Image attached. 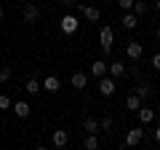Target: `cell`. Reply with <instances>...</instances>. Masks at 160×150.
I'll list each match as a JSON object with an SVG mask.
<instances>
[{"mask_svg": "<svg viewBox=\"0 0 160 150\" xmlns=\"http://www.w3.org/2000/svg\"><path fill=\"white\" fill-rule=\"evenodd\" d=\"M152 137H155V142L160 145V126H158V129H155V131H152Z\"/></svg>", "mask_w": 160, "mask_h": 150, "instance_id": "obj_28", "label": "cell"}, {"mask_svg": "<svg viewBox=\"0 0 160 150\" xmlns=\"http://www.w3.org/2000/svg\"><path fill=\"white\" fill-rule=\"evenodd\" d=\"M107 75H112V78H123V75H126L123 62H109V72H107Z\"/></svg>", "mask_w": 160, "mask_h": 150, "instance_id": "obj_17", "label": "cell"}, {"mask_svg": "<svg viewBox=\"0 0 160 150\" xmlns=\"http://www.w3.org/2000/svg\"><path fill=\"white\" fill-rule=\"evenodd\" d=\"M126 107H128V110H139V107H142V97H139L136 91H133V94H128V99H126Z\"/></svg>", "mask_w": 160, "mask_h": 150, "instance_id": "obj_18", "label": "cell"}, {"mask_svg": "<svg viewBox=\"0 0 160 150\" xmlns=\"http://www.w3.org/2000/svg\"><path fill=\"white\" fill-rule=\"evenodd\" d=\"M118 6L123 8V11H131V8H133V0H118Z\"/></svg>", "mask_w": 160, "mask_h": 150, "instance_id": "obj_25", "label": "cell"}, {"mask_svg": "<svg viewBox=\"0 0 160 150\" xmlns=\"http://www.w3.org/2000/svg\"><path fill=\"white\" fill-rule=\"evenodd\" d=\"M136 94L142 99H147L149 94H152V88H149V81H144V83H136Z\"/></svg>", "mask_w": 160, "mask_h": 150, "instance_id": "obj_20", "label": "cell"}, {"mask_svg": "<svg viewBox=\"0 0 160 150\" xmlns=\"http://www.w3.org/2000/svg\"><path fill=\"white\" fill-rule=\"evenodd\" d=\"M112 126H115V121H112V118H109V115H104L102 121H99V129H102V131H109V129H112Z\"/></svg>", "mask_w": 160, "mask_h": 150, "instance_id": "obj_22", "label": "cell"}, {"mask_svg": "<svg viewBox=\"0 0 160 150\" xmlns=\"http://www.w3.org/2000/svg\"><path fill=\"white\" fill-rule=\"evenodd\" d=\"M142 139H144V129H142V126H133V129H128V134H126V145H128V147L139 145Z\"/></svg>", "mask_w": 160, "mask_h": 150, "instance_id": "obj_7", "label": "cell"}, {"mask_svg": "<svg viewBox=\"0 0 160 150\" xmlns=\"http://www.w3.org/2000/svg\"><path fill=\"white\" fill-rule=\"evenodd\" d=\"M155 38H158V40H160V27H158V32H155Z\"/></svg>", "mask_w": 160, "mask_h": 150, "instance_id": "obj_30", "label": "cell"}, {"mask_svg": "<svg viewBox=\"0 0 160 150\" xmlns=\"http://www.w3.org/2000/svg\"><path fill=\"white\" fill-rule=\"evenodd\" d=\"M83 147H86V150H96L99 147V137H96V134H88L86 142H83Z\"/></svg>", "mask_w": 160, "mask_h": 150, "instance_id": "obj_21", "label": "cell"}, {"mask_svg": "<svg viewBox=\"0 0 160 150\" xmlns=\"http://www.w3.org/2000/svg\"><path fill=\"white\" fill-rule=\"evenodd\" d=\"M152 67L160 72V54H155V56H152Z\"/></svg>", "mask_w": 160, "mask_h": 150, "instance_id": "obj_27", "label": "cell"}, {"mask_svg": "<svg viewBox=\"0 0 160 150\" xmlns=\"http://www.w3.org/2000/svg\"><path fill=\"white\" fill-rule=\"evenodd\" d=\"M136 118H139V123H142V126H147V123L155 121V110H152V107H144V104H142V107L136 110Z\"/></svg>", "mask_w": 160, "mask_h": 150, "instance_id": "obj_8", "label": "cell"}, {"mask_svg": "<svg viewBox=\"0 0 160 150\" xmlns=\"http://www.w3.org/2000/svg\"><path fill=\"white\" fill-rule=\"evenodd\" d=\"M80 11H83V16L88 19V22H99V19H102V8L99 6H88V3H80Z\"/></svg>", "mask_w": 160, "mask_h": 150, "instance_id": "obj_4", "label": "cell"}, {"mask_svg": "<svg viewBox=\"0 0 160 150\" xmlns=\"http://www.w3.org/2000/svg\"><path fill=\"white\" fill-rule=\"evenodd\" d=\"M147 11H149V3H144V0H133V13H136V16H144Z\"/></svg>", "mask_w": 160, "mask_h": 150, "instance_id": "obj_19", "label": "cell"}, {"mask_svg": "<svg viewBox=\"0 0 160 150\" xmlns=\"http://www.w3.org/2000/svg\"><path fill=\"white\" fill-rule=\"evenodd\" d=\"M59 88H62V81H59L56 75H48L46 81H43V91H48V94H56Z\"/></svg>", "mask_w": 160, "mask_h": 150, "instance_id": "obj_12", "label": "cell"}, {"mask_svg": "<svg viewBox=\"0 0 160 150\" xmlns=\"http://www.w3.org/2000/svg\"><path fill=\"white\" fill-rule=\"evenodd\" d=\"M69 83H72V88H86L88 86V72H72V78H69Z\"/></svg>", "mask_w": 160, "mask_h": 150, "instance_id": "obj_13", "label": "cell"}, {"mask_svg": "<svg viewBox=\"0 0 160 150\" xmlns=\"http://www.w3.org/2000/svg\"><path fill=\"white\" fill-rule=\"evenodd\" d=\"M107 72H109V64L104 62V59H96V62L88 67V75H93V78H104Z\"/></svg>", "mask_w": 160, "mask_h": 150, "instance_id": "obj_6", "label": "cell"}, {"mask_svg": "<svg viewBox=\"0 0 160 150\" xmlns=\"http://www.w3.org/2000/svg\"><path fill=\"white\" fill-rule=\"evenodd\" d=\"M51 145H53V147H67V145H69V134L64 131V129L53 131L51 134Z\"/></svg>", "mask_w": 160, "mask_h": 150, "instance_id": "obj_10", "label": "cell"}, {"mask_svg": "<svg viewBox=\"0 0 160 150\" xmlns=\"http://www.w3.org/2000/svg\"><path fill=\"white\" fill-rule=\"evenodd\" d=\"M0 19H3V6H0Z\"/></svg>", "mask_w": 160, "mask_h": 150, "instance_id": "obj_31", "label": "cell"}, {"mask_svg": "<svg viewBox=\"0 0 160 150\" xmlns=\"http://www.w3.org/2000/svg\"><path fill=\"white\" fill-rule=\"evenodd\" d=\"M11 75H13L11 67H0V83H8V81H11Z\"/></svg>", "mask_w": 160, "mask_h": 150, "instance_id": "obj_23", "label": "cell"}, {"mask_svg": "<svg viewBox=\"0 0 160 150\" xmlns=\"http://www.w3.org/2000/svg\"><path fill=\"white\" fill-rule=\"evenodd\" d=\"M99 40H102V51H104V54L112 51V40H115L112 27H102V29H99Z\"/></svg>", "mask_w": 160, "mask_h": 150, "instance_id": "obj_3", "label": "cell"}, {"mask_svg": "<svg viewBox=\"0 0 160 150\" xmlns=\"http://www.w3.org/2000/svg\"><path fill=\"white\" fill-rule=\"evenodd\" d=\"M62 6H64V8H78L80 0H62Z\"/></svg>", "mask_w": 160, "mask_h": 150, "instance_id": "obj_26", "label": "cell"}, {"mask_svg": "<svg viewBox=\"0 0 160 150\" xmlns=\"http://www.w3.org/2000/svg\"><path fill=\"white\" fill-rule=\"evenodd\" d=\"M99 91H102V97H112V94H115V78H112V75L99 78Z\"/></svg>", "mask_w": 160, "mask_h": 150, "instance_id": "obj_5", "label": "cell"}, {"mask_svg": "<svg viewBox=\"0 0 160 150\" xmlns=\"http://www.w3.org/2000/svg\"><path fill=\"white\" fill-rule=\"evenodd\" d=\"M22 19L27 24H35L40 19V6L38 3H24V8H22Z\"/></svg>", "mask_w": 160, "mask_h": 150, "instance_id": "obj_2", "label": "cell"}, {"mask_svg": "<svg viewBox=\"0 0 160 150\" xmlns=\"http://www.w3.org/2000/svg\"><path fill=\"white\" fill-rule=\"evenodd\" d=\"M155 11H160V0H155Z\"/></svg>", "mask_w": 160, "mask_h": 150, "instance_id": "obj_29", "label": "cell"}, {"mask_svg": "<svg viewBox=\"0 0 160 150\" xmlns=\"http://www.w3.org/2000/svg\"><path fill=\"white\" fill-rule=\"evenodd\" d=\"M11 110L16 113V118H29V113H32V107H29V102H24V99H16Z\"/></svg>", "mask_w": 160, "mask_h": 150, "instance_id": "obj_9", "label": "cell"}, {"mask_svg": "<svg viewBox=\"0 0 160 150\" xmlns=\"http://www.w3.org/2000/svg\"><path fill=\"white\" fill-rule=\"evenodd\" d=\"M126 54H128V59H133V62H136V59H142V54H144V46L139 40H131L126 46Z\"/></svg>", "mask_w": 160, "mask_h": 150, "instance_id": "obj_11", "label": "cell"}, {"mask_svg": "<svg viewBox=\"0 0 160 150\" xmlns=\"http://www.w3.org/2000/svg\"><path fill=\"white\" fill-rule=\"evenodd\" d=\"M24 91H27L29 97H35V94H38V91H43V83H40L38 78H29V81L24 83Z\"/></svg>", "mask_w": 160, "mask_h": 150, "instance_id": "obj_15", "label": "cell"}, {"mask_svg": "<svg viewBox=\"0 0 160 150\" xmlns=\"http://www.w3.org/2000/svg\"><path fill=\"white\" fill-rule=\"evenodd\" d=\"M83 131H86V134H99V121L88 115L86 121H83Z\"/></svg>", "mask_w": 160, "mask_h": 150, "instance_id": "obj_16", "label": "cell"}, {"mask_svg": "<svg viewBox=\"0 0 160 150\" xmlns=\"http://www.w3.org/2000/svg\"><path fill=\"white\" fill-rule=\"evenodd\" d=\"M123 27L126 29H136L139 27V16L133 11H123Z\"/></svg>", "mask_w": 160, "mask_h": 150, "instance_id": "obj_14", "label": "cell"}, {"mask_svg": "<svg viewBox=\"0 0 160 150\" xmlns=\"http://www.w3.org/2000/svg\"><path fill=\"white\" fill-rule=\"evenodd\" d=\"M11 107H13L11 97H8V94H0V110H11Z\"/></svg>", "mask_w": 160, "mask_h": 150, "instance_id": "obj_24", "label": "cell"}, {"mask_svg": "<svg viewBox=\"0 0 160 150\" xmlns=\"http://www.w3.org/2000/svg\"><path fill=\"white\" fill-rule=\"evenodd\" d=\"M59 27H62L64 35H75V32H78V27H80V22H78V16H75V13H64L62 22H59Z\"/></svg>", "mask_w": 160, "mask_h": 150, "instance_id": "obj_1", "label": "cell"}]
</instances>
